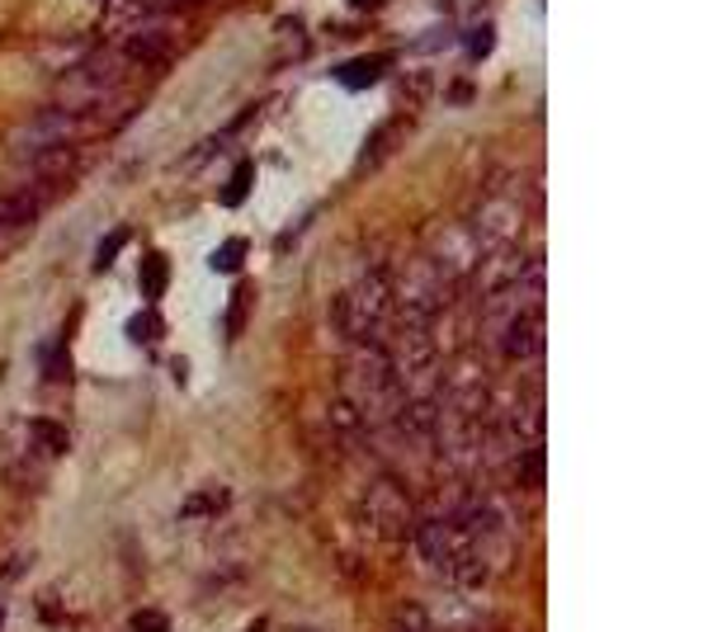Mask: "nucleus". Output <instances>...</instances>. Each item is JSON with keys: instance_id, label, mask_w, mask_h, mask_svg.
Listing matches in <instances>:
<instances>
[{"instance_id": "nucleus-1", "label": "nucleus", "mask_w": 708, "mask_h": 632, "mask_svg": "<svg viewBox=\"0 0 708 632\" xmlns=\"http://www.w3.org/2000/svg\"><path fill=\"white\" fill-rule=\"evenodd\" d=\"M416 557L440 581L478 590L510 562L515 552V515L501 496H486L478 482L449 477L425 515L411 524Z\"/></svg>"}, {"instance_id": "nucleus-2", "label": "nucleus", "mask_w": 708, "mask_h": 632, "mask_svg": "<svg viewBox=\"0 0 708 632\" xmlns=\"http://www.w3.org/2000/svg\"><path fill=\"white\" fill-rule=\"evenodd\" d=\"M331 326L341 330L345 345H387L397 330V303H392V274L387 269H364L350 279L336 303H331Z\"/></svg>"}, {"instance_id": "nucleus-3", "label": "nucleus", "mask_w": 708, "mask_h": 632, "mask_svg": "<svg viewBox=\"0 0 708 632\" xmlns=\"http://www.w3.org/2000/svg\"><path fill=\"white\" fill-rule=\"evenodd\" d=\"M463 293V279H454L440 260L430 255H411L406 269L392 279V303H397V326H421V330H435L449 312H454Z\"/></svg>"}, {"instance_id": "nucleus-4", "label": "nucleus", "mask_w": 708, "mask_h": 632, "mask_svg": "<svg viewBox=\"0 0 708 632\" xmlns=\"http://www.w3.org/2000/svg\"><path fill=\"white\" fill-rule=\"evenodd\" d=\"M124 81H128V57L124 52H100V57H86L76 71L62 76V86H57V109L76 113L81 124L90 118H100L118 95H124Z\"/></svg>"}, {"instance_id": "nucleus-5", "label": "nucleus", "mask_w": 708, "mask_h": 632, "mask_svg": "<svg viewBox=\"0 0 708 632\" xmlns=\"http://www.w3.org/2000/svg\"><path fill=\"white\" fill-rule=\"evenodd\" d=\"M524 217H529V204H524L520 180H515V175H496V180H491V189L478 199V208H472L468 227H472V236L482 241V250H505V246L520 236Z\"/></svg>"}, {"instance_id": "nucleus-6", "label": "nucleus", "mask_w": 708, "mask_h": 632, "mask_svg": "<svg viewBox=\"0 0 708 632\" xmlns=\"http://www.w3.org/2000/svg\"><path fill=\"white\" fill-rule=\"evenodd\" d=\"M81 132H86L81 118L52 105V109H43V113H33L24 128H14L10 151L19 156V161H33V156H48V151H67Z\"/></svg>"}, {"instance_id": "nucleus-7", "label": "nucleus", "mask_w": 708, "mask_h": 632, "mask_svg": "<svg viewBox=\"0 0 708 632\" xmlns=\"http://www.w3.org/2000/svg\"><path fill=\"white\" fill-rule=\"evenodd\" d=\"M486 349L496 354V359H505V364L543 359V303L520 307L515 316H505V322L486 335Z\"/></svg>"}, {"instance_id": "nucleus-8", "label": "nucleus", "mask_w": 708, "mask_h": 632, "mask_svg": "<svg viewBox=\"0 0 708 632\" xmlns=\"http://www.w3.org/2000/svg\"><path fill=\"white\" fill-rule=\"evenodd\" d=\"M364 520L368 529L378 533V543H402L411 524H416V510H411V496H406V486L402 482H392V477H378L373 482V491L364 496Z\"/></svg>"}, {"instance_id": "nucleus-9", "label": "nucleus", "mask_w": 708, "mask_h": 632, "mask_svg": "<svg viewBox=\"0 0 708 632\" xmlns=\"http://www.w3.org/2000/svg\"><path fill=\"white\" fill-rule=\"evenodd\" d=\"M48 199L38 189H10V194H0V241L6 236H19L24 227H33V217H38V208H43Z\"/></svg>"}, {"instance_id": "nucleus-10", "label": "nucleus", "mask_w": 708, "mask_h": 632, "mask_svg": "<svg viewBox=\"0 0 708 632\" xmlns=\"http://www.w3.org/2000/svg\"><path fill=\"white\" fill-rule=\"evenodd\" d=\"M175 48V38L161 29V24H151V29H132L124 38V57L128 62H166Z\"/></svg>"}, {"instance_id": "nucleus-11", "label": "nucleus", "mask_w": 708, "mask_h": 632, "mask_svg": "<svg viewBox=\"0 0 708 632\" xmlns=\"http://www.w3.org/2000/svg\"><path fill=\"white\" fill-rule=\"evenodd\" d=\"M397 142H402V124H383L378 132H373V142L364 147L360 170H364V175H368V170H378V166H383V156L397 151Z\"/></svg>"}, {"instance_id": "nucleus-12", "label": "nucleus", "mask_w": 708, "mask_h": 632, "mask_svg": "<svg viewBox=\"0 0 708 632\" xmlns=\"http://www.w3.org/2000/svg\"><path fill=\"white\" fill-rule=\"evenodd\" d=\"M510 467H515V482L524 491H543V444L520 448L515 458H510Z\"/></svg>"}, {"instance_id": "nucleus-13", "label": "nucleus", "mask_w": 708, "mask_h": 632, "mask_svg": "<svg viewBox=\"0 0 708 632\" xmlns=\"http://www.w3.org/2000/svg\"><path fill=\"white\" fill-rule=\"evenodd\" d=\"M166 274H170L166 255H147V260H142V293H147V298H161V293H166Z\"/></svg>"}, {"instance_id": "nucleus-14", "label": "nucleus", "mask_w": 708, "mask_h": 632, "mask_svg": "<svg viewBox=\"0 0 708 632\" xmlns=\"http://www.w3.org/2000/svg\"><path fill=\"white\" fill-rule=\"evenodd\" d=\"M246 250H250V246L242 241V236H236V241H227V246H223L218 255H213V269H218V274H232L236 265L246 260Z\"/></svg>"}, {"instance_id": "nucleus-15", "label": "nucleus", "mask_w": 708, "mask_h": 632, "mask_svg": "<svg viewBox=\"0 0 708 632\" xmlns=\"http://www.w3.org/2000/svg\"><path fill=\"white\" fill-rule=\"evenodd\" d=\"M223 505H227V491H208V496H189L185 515H218Z\"/></svg>"}, {"instance_id": "nucleus-16", "label": "nucleus", "mask_w": 708, "mask_h": 632, "mask_svg": "<svg viewBox=\"0 0 708 632\" xmlns=\"http://www.w3.org/2000/svg\"><path fill=\"white\" fill-rule=\"evenodd\" d=\"M156 330H161V316H151V312H137L132 322H128V335H132L137 345H142V340H151Z\"/></svg>"}, {"instance_id": "nucleus-17", "label": "nucleus", "mask_w": 708, "mask_h": 632, "mask_svg": "<svg viewBox=\"0 0 708 632\" xmlns=\"http://www.w3.org/2000/svg\"><path fill=\"white\" fill-rule=\"evenodd\" d=\"M246 194H250V166H242V170L232 175V180H227V189H223V199H227V204L236 208V204L246 199Z\"/></svg>"}, {"instance_id": "nucleus-18", "label": "nucleus", "mask_w": 708, "mask_h": 632, "mask_svg": "<svg viewBox=\"0 0 708 632\" xmlns=\"http://www.w3.org/2000/svg\"><path fill=\"white\" fill-rule=\"evenodd\" d=\"M128 241V231H109L105 236V246H100V255H95V274H105L109 265H114V255H118V246Z\"/></svg>"}, {"instance_id": "nucleus-19", "label": "nucleus", "mask_w": 708, "mask_h": 632, "mask_svg": "<svg viewBox=\"0 0 708 632\" xmlns=\"http://www.w3.org/2000/svg\"><path fill=\"white\" fill-rule=\"evenodd\" d=\"M373 76H378V62H354V67H341V81H345V86H354V90L368 86Z\"/></svg>"}, {"instance_id": "nucleus-20", "label": "nucleus", "mask_w": 708, "mask_h": 632, "mask_svg": "<svg viewBox=\"0 0 708 632\" xmlns=\"http://www.w3.org/2000/svg\"><path fill=\"white\" fill-rule=\"evenodd\" d=\"M132 632H170V619L156 614V609H142V614L132 619Z\"/></svg>"}, {"instance_id": "nucleus-21", "label": "nucleus", "mask_w": 708, "mask_h": 632, "mask_svg": "<svg viewBox=\"0 0 708 632\" xmlns=\"http://www.w3.org/2000/svg\"><path fill=\"white\" fill-rule=\"evenodd\" d=\"M246 303H250V293H242V298H232V335L246 326Z\"/></svg>"}, {"instance_id": "nucleus-22", "label": "nucleus", "mask_w": 708, "mask_h": 632, "mask_svg": "<svg viewBox=\"0 0 708 632\" xmlns=\"http://www.w3.org/2000/svg\"><path fill=\"white\" fill-rule=\"evenodd\" d=\"M486 48H491V29H478L472 33V57H486Z\"/></svg>"}, {"instance_id": "nucleus-23", "label": "nucleus", "mask_w": 708, "mask_h": 632, "mask_svg": "<svg viewBox=\"0 0 708 632\" xmlns=\"http://www.w3.org/2000/svg\"><path fill=\"white\" fill-rule=\"evenodd\" d=\"M0 623H6V609H0Z\"/></svg>"}, {"instance_id": "nucleus-24", "label": "nucleus", "mask_w": 708, "mask_h": 632, "mask_svg": "<svg viewBox=\"0 0 708 632\" xmlns=\"http://www.w3.org/2000/svg\"><path fill=\"white\" fill-rule=\"evenodd\" d=\"M185 6H189V0H185Z\"/></svg>"}]
</instances>
